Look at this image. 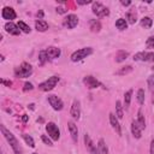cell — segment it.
I'll list each match as a JSON object with an SVG mask.
<instances>
[{
	"label": "cell",
	"mask_w": 154,
	"mask_h": 154,
	"mask_svg": "<svg viewBox=\"0 0 154 154\" xmlns=\"http://www.w3.org/2000/svg\"><path fill=\"white\" fill-rule=\"evenodd\" d=\"M0 130H1V134L4 135V137L6 138V141L8 142V144L11 146V148H12V150L13 152H17V150H20L22 148L19 147V142H18V140L14 137V135L12 134V132H10V130H7L6 128H5V125H0Z\"/></svg>",
	"instance_id": "1"
},
{
	"label": "cell",
	"mask_w": 154,
	"mask_h": 154,
	"mask_svg": "<svg viewBox=\"0 0 154 154\" xmlns=\"http://www.w3.org/2000/svg\"><path fill=\"white\" fill-rule=\"evenodd\" d=\"M31 73H32V66L26 61L22 63L18 67L14 69V76L18 78H26L31 76Z\"/></svg>",
	"instance_id": "2"
},
{
	"label": "cell",
	"mask_w": 154,
	"mask_h": 154,
	"mask_svg": "<svg viewBox=\"0 0 154 154\" xmlns=\"http://www.w3.org/2000/svg\"><path fill=\"white\" fill-rule=\"evenodd\" d=\"M91 53H93V48H91V47H83V48H79V49L75 51V52L71 54L70 59H71V61L77 63V61H81V60L85 59V58L89 57Z\"/></svg>",
	"instance_id": "3"
},
{
	"label": "cell",
	"mask_w": 154,
	"mask_h": 154,
	"mask_svg": "<svg viewBox=\"0 0 154 154\" xmlns=\"http://www.w3.org/2000/svg\"><path fill=\"white\" fill-rule=\"evenodd\" d=\"M59 83V77L58 76H51L48 77V79H46L45 82L38 84V89L42 91H51L52 89L55 88V85Z\"/></svg>",
	"instance_id": "4"
},
{
	"label": "cell",
	"mask_w": 154,
	"mask_h": 154,
	"mask_svg": "<svg viewBox=\"0 0 154 154\" xmlns=\"http://www.w3.org/2000/svg\"><path fill=\"white\" fill-rule=\"evenodd\" d=\"M91 10H93V13L96 17H100V18L107 17L109 14V10L106 6H103L101 2H97V1H95V2L91 4Z\"/></svg>",
	"instance_id": "5"
},
{
	"label": "cell",
	"mask_w": 154,
	"mask_h": 154,
	"mask_svg": "<svg viewBox=\"0 0 154 154\" xmlns=\"http://www.w3.org/2000/svg\"><path fill=\"white\" fill-rule=\"evenodd\" d=\"M46 131L48 134V136L53 140V141H58L60 138V130L58 128V125L53 122H48L46 124Z\"/></svg>",
	"instance_id": "6"
},
{
	"label": "cell",
	"mask_w": 154,
	"mask_h": 154,
	"mask_svg": "<svg viewBox=\"0 0 154 154\" xmlns=\"http://www.w3.org/2000/svg\"><path fill=\"white\" fill-rule=\"evenodd\" d=\"M47 101L49 102V105L52 106V108H53L54 111H61L63 107H64L63 100H61L59 96L54 95V94H49V95L47 96Z\"/></svg>",
	"instance_id": "7"
},
{
	"label": "cell",
	"mask_w": 154,
	"mask_h": 154,
	"mask_svg": "<svg viewBox=\"0 0 154 154\" xmlns=\"http://www.w3.org/2000/svg\"><path fill=\"white\" fill-rule=\"evenodd\" d=\"M135 61H150L154 63V52H138L132 58Z\"/></svg>",
	"instance_id": "8"
},
{
	"label": "cell",
	"mask_w": 154,
	"mask_h": 154,
	"mask_svg": "<svg viewBox=\"0 0 154 154\" xmlns=\"http://www.w3.org/2000/svg\"><path fill=\"white\" fill-rule=\"evenodd\" d=\"M77 24H78V17L73 13L67 14L63 20V25L67 29H73V28L77 26Z\"/></svg>",
	"instance_id": "9"
},
{
	"label": "cell",
	"mask_w": 154,
	"mask_h": 154,
	"mask_svg": "<svg viewBox=\"0 0 154 154\" xmlns=\"http://www.w3.org/2000/svg\"><path fill=\"white\" fill-rule=\"evenodd\" d=\"M83 84H84L88 89H95V88H99V87L102 85L101 82H100L99 79H96L95 77H93V76H85V77L83 78Z\"/></svg>",
	"instance_id": "10"
},
{
	"label": "cell",
	"mask_w": 154,
	"mask_h": 154,
	"mask_svg": "<svg viewBox=\"0 0 154 154\" xmlns=\"http://www.w3.org/2000/svg\"><path fill=\"white\" fill-rule=\"evenodd\" d=\"M1 17H2V19H6V20L11 22L12 19H16L17 13H16V11H14L12 7L5 6V7L2 8V11H1Z\"/></svg>",
	"instance_id": "11"
},
{
	"label": "cell",
	"mask_w": 154,
	"mask_h": 154,
	"mask_svg": "<svg viewBox=\"0 0 154 154\" xmlns=\"http://www.w3.org/2000/svg\"><path fill=\"white\" fill-rule=\"evenodd\" d=\"M70 114L75 120H78L81 117V102L78 100H73L70 109Z\"/></svg>",
	"instance_id": "12"
},
{
	"label": "cell",
	"mask_w": 154,
	"mask_h": 154,
	"mask_svg": "<svg viewBox=\"0 0 154 154\" xmlns=\"http://www.w3.org/2000/svg\"><path fill=\"white\" fill-rule=\"evenodd\" d=\"M4 29L6 32H8L10 35H14V36H18L20 34V29L18 28L17 24L12 23V22H6L5 25H4Z\"/></svg>",
	"instance_id": "13"
},
{
	"label": "cell",
	"mask_w": 154,
	"mask_h": 154,
	"mask_svg": "<svg viewBox=\"0 0 154 154\" xmlns=\"http://www.w3.org/2000/svg\"><path fill=\"white\" fill-rule=\"evenodd\" d=\"M67 129H69V132H70V136H71L72 141L75 143H77V141H78V129H77V125L72 120H69L67 122Z\"/></svg>",
	"instance_id": "14"
},
{
	"label": "cell",
	"mask_w": 154,
	"mask_h": 154,
	"mask_svg": "<svg viewBox=\"0 0 154 154\" xmlns=\"http://www.w3.org/2000/svg\"><path fill=\"white\" fill-rule=\"evenodd\" d=\"M46 53H47L48 60H53V59H57V58L60 57L61 51H60V48H58V47L49 46L48 48H46Z\"/></svg>",
	"instance_id": "15"
},
{
	"label": "cell",
	"mask_w": 154,
	"mask_h": 154,
	"mask_svg": "<svg viewBox=\"0 0 154 154\" xmlns=\"http://www.w3.org/2000/svg\"><path fill=\"white\" fill-rule=\"evenodd\" d=\"M108 116H109V124L112 125L113 130L120 136V135H122V126H120V124H119V120H118L117 116H114L113 113H109Z\"/></svg>",
	"instance_id": "16"
},
{
	"label": "cell",
	"mask_w": 154,
	"mask_h": 154,
	"mask_svg": "<svg viewBox=\"0 0 154 154\" xmlns=\"http://www.w3.org/2000/svg\"><path fill=\"white\" fill-rule=\"evenodd\" d=\"M130 129H131V134H132V136L135 138H141V136H142V129L138 125L137 120H132L131 122V128Z\"/></svg>",
	"instance_id": "17"
},
{
	"label": "cell",
	"mask_w": 154,
	"mask_h": 154,
	"mask_svg": "<svg viewBox=\"0 0 154 154\" xmlns=\"http://www.w3.org/2000/svg\"><path fill=\"white\" fill-rule=\"evenodd\" d=\"M35 29L37 31L43 32V31L48 30V23L46 20H43V19H36L35 20Z\"/></svg>",
	"instance_id": "18"
},
{
	"label": "cell",
	"mask_w": 154,
	"mask_h": 154,
	"mask_svg": "<svg viewBox=\"0 0 154 154\" xmlns=\"http://www.w3.org/2000/svg\"><path fill=\"white\" fill-rule=\"evenodd\" d=\"M128 57H129V52L120 49V51H118V52H117V54H116V58H114V59H116V61H117V63H122V61L126 60V59H128Z\"/></svg>",
	"instance_id": "19"
},
{
	"label": "cell",
	"mask_w": 154,
	"mask_h": 154,
	"mask_svg": "<svg viewBox=\"0 0 154 154\" xmlns=\"http://www.w3.org/2000/svg\"><path fill=\"white\" fill-rule=\"evenodd\" d=\"M89 28L93 32H99L101 30V23L97 19H91L89 22Z\"/></svg>",
	"instance_id": "20"
},
{
	"label": "cell",
	"mask_w": 154,
	"mask_h": 154,
	"mask_svg": "<svg viewBox=\"0 0 154 154\" xmlns=\"http://www.w3.org/2000/svg\"><path fill=\"white\" fill-rule=\"evenodd\" d=\"M96 147H97V149H99L100 154H108V148H107L106 142H105V140H103V138H100V140H99V142H97Z\"/></svg>",
	"instance_id": "21"
},
{
	"label": "cell",
	"mask_w": 154,
	"mask_h": 154,
	"mask_svg": "<svg viewBox=\"0 0 154 154\" xmlns=\"http://www.w3.org/2000/svg\"><path fill=\"white\" fill-rule=\"evenodd\" d=\"M136 120H137V123H138V125L141 126L142 130L146 129V119H144V114H143V112H142L141 108L137 111V119Z\"/></svg>",
	"instance_id": "22"
},
{
	"label": "cell",
	"mask_w": 154,
	"mask_h": 154,
	"mask_svg": "<svg viewBox=\"0 0 154 154\" xmlns=\"http://www.w3.org/2000/svg\"><path fill=\"white\" fill-rule=\"evenodd\" d=\"M125 17H126V22L130 23V24H135L136 20H137V16H136V12L134 10L128 11L126 14H125Z\"/></svg>",
	"instance_id": "23"
},
{
	"label": "cell",
	"mask_w": 154,
	"mask_h": 154,
	"mask_svg": "<svg viewBox=\"0 0 154 154\" xmlns=\"http://www.w3.org/2000/svg\"><path fill=\"white\" fill-rule=\"evenodd\" d=\"M123 109H124V106L122 105V102L119 100L116 101V116H117L118 119H122L123 118V116H124Z\"/></svg>",
	"instance_id": "24"
},
{
	"label": "cell",
	"mask_w": 154,
	"mask_h": 154,
	"mask_svg": "<svg viewBox=\"0 0 154 154\" xmlns=\"http://www.w3.org/2000/svg\"><path fill=\"white\" fill-rule=\"evenodd\" d=\"M132 66L131 65H126V66H123V67H120L117 72H116V75H118V76H125V75H128V73H130V72H132Z\"/></svg>",
	"instance_id": "25"
},
{
	"label": "cell",
	"mask_w": 154,
	"mask_h": 154,
	"mask_svg": "<svg viewBox=\"0 0 154 154\" xmlns=\"http://www.w3.org/2000/svg\"><path fill=\"white\" fill-rule=\"evenodd\" d=\"M131 96H132V89H129V90L124 94V107H125V109H128V108L130 107Z\"/></svg>",
	"instance_id": "26"
},
{
	"label": "cell",
	"mask_w": 154,
	"mask_h": 154,
	"mask_svg": "<svg viewBox=\"0 0 154 154\" xmlns=\"http://www.w3.org/2000/svg\"><path fill=\"white\" fill-rule=\"evenodd\" d=\"M140 24H141L142 28H144V29H149V28L153 25V19H152L150 17H143V18L141 19Z\"/></svg>",
	"instance_id": "27"
},
{
	"label": "cell",
	"mask_w": 154,
	"mask_h": 154,
	"mask_svg": "<svg viewBox=\"0 0 154 154\" xmlns=\"http://www.w3.org/2000/svg\"><path fill=\"white\" fill-rule=\"evenodd\" d=\"M116 28H117L118 30H125V29L128 28V22H126V19H124V18H118V19L116 20Z\"/></svg>",
	"instance_id": "28"
},
{
	"label": "cell",
	"mask_w": 154,
	"mask_h": 154,
	"mask_svg": "<svg viewBox=\"0 0 154 154\" xmlns=\"http://www.w3.org/2000/svg\"><path fill=\"white\" fill-rule=\"evenodd\" d=\"M22 137H23L24 142H25V143H26L29 147L35 148V141H34V138H32L30 135H28V134H22Z\"/></svg>",
	"instance_id": "29"
},
{
	"label": "cell",
	"mask_w": 154,
	"mask_h": 154,
	"mask_svg": "<svg viewBox=\"0 0 154 154\" xmlns=\"http://www.w3.org/2000/svg\"><path fill=\"white\" fill-rule=\"evenodd\" d=\"M17 25H18V28L20 29V31H23V32H25V34H29V32L31 31L30 26H29L25 22H23V20H19V22L17 23Z\"/></svg>",
	"instance_id": "30"
},
{
	"label": "cell",
	"mask_w": 154,
	"mask_h": 154,
	"mask_svg": "<svg viewBox=\"0 0 154 154\" xmlns=\"http://www.w3.org/2000/svg\"><path fill=\"white\" fill-rule=\"evenodd\" d=\"M47 60H48V57H47L46 49L40 51V53H38V64H40V65H45Z\"/></svg>",
	"instance_id": "31"
},
{
	"label": "cell",
	"mask_w": 154,
	"mask_h": 154,
	"mask_svg": "<svg viewBox=\"0 0 154 154\" xmlns=\"http://www.w3.org/2000/svg\"><path fill=\"white\" fill-rule=\"evenodd\" d=\"M137 102L140 105L144 103V89H142V88H140L137 90Z\"/></svg>",
	"instance_id": "32"
},
{
	"label": "cell",
	"mask_w": 154,
	"mask_h": 154,
	"mask_svg": "<svg viewBox=\"0 0 154 154\" xmlns=\"http://www.w3.org/2000/svg\"><path fill=\"white\" fill-rule=\"evenodd\" d=\"M147 84H148V88L150 90V93L154 95V75H150L147 79Z\"/></svg>",
	"instance_id": "33"
},
{
	"label": "cell",
	"mask_w": 154,
	"mask_h": 154,
	"mask_svg": "<svg viewBox=\"0 0 154 154\" xmlns=\"http://www.w3.org/2000/svg\"><path fill=\"white\" fill-rule=\"evenodd\" d=\"M41 140H42V142H43L45 144H47V146H49V147L53 146V140H52L49 136H47V135H41Z\"/></svg>",
	"instance_id": "34"
},
{
	"label": "cell",
	"mask_w": 154,
	"mask_h": 154,
	"mask_svg": "<svg viewBox=\"0 0 154 154\" xmlns=\"http://www.w3.org/2000/svg\"><path fill=\"white\" fill-rule=\"evenodd\" d=\"M146 46H147V48H154V35H152V36H149L148 38H147V41H146Z\"/></svg>",
	"instance_id": "35"
},
{
	"label": "cell",
	"mask_w": 154,
	"mask_h": 154,
	"mask_svg": "<svg viewBox=\"0 0 154 154\" xmlns=\"http://www.w3.org/2000/svg\"><path fill=\"white\" fill-rule=\"evenodd\" d=\"M34 89V85H32V83H30V82H25L24 83V88H23V90L24 91H28V90H32Z\"/></svg>",
	"instance_id": "36"
},
{
	"label": "cell",
	"mask_w": 154,
	"mask_h": 154,
	"mask_svg": "<svg viewBox=\"0 0 154 154\" xmlns=\"http://www.w3.org/2000/svg\"><path fill=\"white\" fill-rule=\"evenodd\" d=\"M1 84H4V85H6V87H11L12 85V82L11 81H7V79H5V78H1Z\"/></svg>",
	"instance_id": "37"
},
{
	"label": "cell",
	"mask_w": 154,
	"mask_h": 154,
	"mask_svg": "<svg viewBox=\"0 0 154 154\" xmlns=\"http://www.w3.org/2000/svg\"><path fill=\"white\" fill-rule=\"evenodd\" d=\"M149 154H154V138L150 141V146H149Z\"/></svg>",
	"instance_id": "38"
},
{
	"label": "cell",
	"mask_w": 154,
	"mask_h": 154,
	"mask_svg": "<svg viewBox=\"0 0 154 154\" xmlns=\"http://www.w3.org/2000/svg\"><path fill=\"white\" fill-rule=\"evenodd\" d=\"M57 12L58 13H66V10L64 7H57Z\"/></svg>",
	"instance_id": "39"
},
{
	"label": "cell",
	"mask_w": 154,
	"mask_h": 154,
	"mask_svg": "<svg viewBox=\"0 0 154 154\" xmlns=\"http://www.w3.org/2000/svg\"><path fill=\"white\" fill-rule=\"evenodd\" d=\"M120 4H122L123 6H130V5H131V1H129V0H128V1L122 0V1H120Z\"/></svg>",
	"instance_id": "40"
},
{
	"label": "cell",
	"mask_w": 154,
	"mask_h": 154,
	"mask_svg": "<svg viewBox=\"0 0 154 154\" xmlns=\"http://www.w3.org/2000/svg\"><path fill=\"white\" fill-rule=\"evenodd\" d=\"M28 119H29V117H28L26 114H23V117H22V120H23L24 123H26V122H28Z\"/></svg>",
	"instance_id": "41"
},
{
	"label": "cell",
	"mask_w": 154,
	"mask_h": 154,
	"mask_svg": "<svg viewBox=\"0 0 154 154\" xmlns=\"http://www.w3.org/2000/svg\"><path fill=\"white\" fill-rule=\"evenodd\" d=\"M78 5H87V4H90V1H77Z\"/></svg>",
	"instance_id": "42"
},
{
	"label": "cell",
	"mask_w": 154,
	"mask_h": 154,
	"mask_svg": "<svg viewBox=\"0 0 154 154\" xmlns=\"http://www.w3.org/2000/svg\"><path fill=\"white\" fill-rule=\"evenodd\" d=\"M37 16H40V17H43V12H42V11H38V12H37Z\"/></svg>",
	"instance_id": "43"
},
{
	"label": "cell",
	"mask_w": 154,
	"mask_h": 154,
	"mask_svg": "<svg viewBox=\"0 0 154 154\" xmlns=\"http://www.w3.org/2000/svg\"><path fill=\"white\" fill-rule=\"evenodd\" d=\"M14 154H23V150L20 149V150H17V152H13Z\"/></svg>",
	"instance_id": "44"
},
{
	"label": "cell",
	"mask_w": 154,
	"mask_h": 154,
	"mask_svg": "<svg viewBox=\"0 0 154 154\" xmlns=\"http://www.w3.org/2000/svg\"><path fill=\"white\" fill-rule=\"evenodd\" d=\"M34 106H35V105H34V103H30V105H29V107H30V108H31V109H34Z\"/></svg>",
	"instance_id": "45"
},
{
	"label": "cell",
	"mask_w": 154,
	"mask_h": 154,
	"mask_svg": "<svg viewBox=\"0 0 154 154\" xmlns=\"http://www.w3.org/2000/svg\"><path fill=\"white\" fill-rule=\"evenodd\" d=\"M152 70H153V71H154V66H153V67H152Z\"/></svg>",
	"instance_id": "46"
},
{
	"label": "cell",
	"mask_w": 154,
	"mask_h": 154,
	"mask_svg": "<svg viewBox=\"0 0 154 154\" xmlns=\"http://www.w3.org/2000/svg\"><path fill=\"white\" fill-rule=\"evenodd\" d=\"M31 154H37V153H31Z\"/></svg>",
	"instance_id": "47"
}]
</instances>
